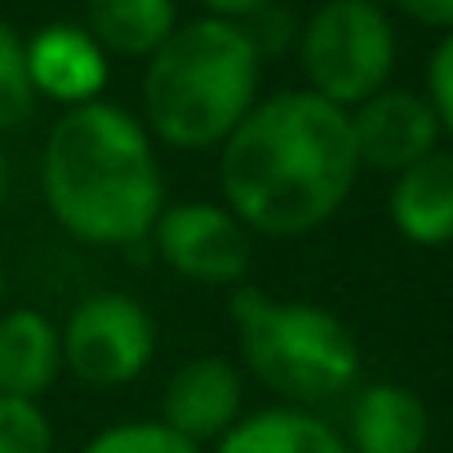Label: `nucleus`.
<instances>
[{
  "label": "nucleus",
  "mask_w": 453,
  "mask_h": 453,
  "mask_svg": "<svg viewBox=\"0 0 453 453\" xmlns=\"http://www.w3.org/2000/svg\"><path fill=\"white\" fill-rule=\"evenodd\" d=\"M218 151L222 204L272 241L325 226L360 178L351 116L311 89L258 98Z\"/></svg>",
  "instance_id": "nucleus-1"
},
{
  "label": "nucleus",
  "mask_w": 453,
  "mask_h": 453,
  "mask_svg": "<svg viewBox=\"0 0 453 453\" xmlns=\"http://www.w3.org/2000/svg\"><path fill=\"white\" fill-rule=\"evenodd\" d=\"M41 191L67 236L103 250L147 241L169 204L147 125L103 98L54 120L41 151Z\"/></svg>",
  "instance_id": "nucleus-2"
},
{
  "label": "nucleus",
  "mask_w": 453,
  "mask_h": 453,
  "mask_svg": "<svg viewBox=\"0 0 453 453\" xmlns=\"http://www.w3.org/2000/svg\"><path fill=\"white\" fill-rule=\"evenodd\" d=\"M263 54L232 19H191L147 58L142 125L173 151L222 147L258 103Z\"/></svg>",
  "instance_id": "nucleus-3"
},
{
  "label": "nucleus",
  "mask_w": 453,
  "mask_h": 453,
  "mask_svg": "<svg viewBox=\"0 0 453 453\" xmlns=\"http://www.w3.org/2000/svg\"><path fill=\"white\" fill-rule=\"evenodd\" d=\"M232 325L245 373L289 404H325L360 378V342L351 325L303 298H272L254 285L232 289Z\"/></svg>",
  "instance_id": "nucleus-4"
},
{
  "label": "nucleus",
  "mask_w": 453,
  "mask_h": 453,
  "mask_svg": "<svg viewBox=\"0 0 453 453\" xmlns=\"http://www.w3.org/2000/svg\"><path fill=\"white\" fill-rule=\"evenodd\" d=\"M294 45L307 89L342 111L391 85L395 23L382 0H325L298 27Z\"/></svg>",
  "instance_id": "nucleus-5"
},
{
  "label": "nucleus",
  "mask_w": 453,
  "mask_h": 453,
  "mask_svg": "<svg viewBox=\"0 0 453 453\" xmlns=\"http://www.w3.org/2000/svg\"><path fill=\"white\" fill-rule=\"evenodd\" d=\"M156 356V320L129 294H94L85 298L63 329V369L94 387L116 391L147 373Z\"/></svg>",
  "instance_id": "nucleus-6"
},
{
  "label": "nucleus",
  "mask_w": 453,
  "mask_h": 453,
  "mask_svg": "<svg viewBox=\"0 0 453 453\" xmlns=\"http://www.w3.org/2000/svg\"><path fill=\"white\" fill-rule=\"evenodd\" d=\"M147 241L173 276L209 289H236L254 263V232L226 204L209 200L165 204Z\"/></svg>",
  "instance_id": "nucleus-7"
},
{
  "label": "nucleus",
  "mask_w": 453,
  "mask_h": 453,
  "mask_svg": "<svg viewBox=\"0 0 453 453\" xmlns=\"http://www.w3.org/2000/svg\"><path fill=\"white\" fill-rule=\"evenodd\" d=\"M347 116H351V142H356L360 169L400 173L440 147V120H435L426 94H418V89L387 85L373 98L356 103Z\"/></svg>",
  "instance_id": "nucleus-8"
},
{
  "label": "nucleus",
  "mask_w": 453,
  "mask_h": 453,
  "mask_svg": "<svg viewBox=\"0 0 453 453\" xmlns=\"http://www.w3.org/2000/svg\"><path fill=\"white\" fill-rule=\"evenodd\" d=\"M245 413V373L222 356H196L160 391V422L191 444H218Z\"/></svg>",
  "instance_id": "nucleus-9"
},
{
  "label": "nucleus",
  "mask_w": 453,
  "mask_h": 453,
  "mask_svg": "<svg viewBox=\"0 0 453 453\" xmlns=\"http://www.w3.org/2000/svg\"><path fill=\"white\" fill-rule=\"evenodd\" d=\"M391 226L418 250L453 245V147H435L409 169L391 173Z\"/></svg>",
  "instance_id": "nucleus-10"
},
{
  "label": "nucleus",
  "mask_w": 453,
  "mask_h": 453,
  "mask_svg": "<svg viewBox=\"0 0 453 453\" xmlns=\"http://www.w3.org/2000/svg\"><path fill=\"white\" fill-rule=\"evenodd\" d=\"M27 72L36 98H54L63 107L94 103L107 85V54L85 27L50 23L27 41Z\"/></svg>",
  "instance_id": "nucleus-11"
},
{
  "label": "nucleus",
  "mask_w": 453,
  "mask_h": 453,
  "mask_svg": "<svg viewBox=\"0 0 453 453\" xmlns=\"http://www.w3.org/2000/svg\"><path fill=\"white\" fill-rule=\"evenodd\" d=\"M431 435L426 404L400 382H369L351 395L347 449L351 453H422Z\"/></svg>",
  "instance_id": "nucleus-12"
},
{
  "label": "nucleus",
  "mask_w": 453,
  "mask_h": 453,
  "mask_svg": "<svg viewBox=\"0 0 453 453\" xmlns=\"http://www.w3.org/2000/svg\"><path fill=\"white\" fill-rule=\"evenodd\" d=\"M63 373V329L32 311H5L0 316V395L14 400H41Z\"/></svg>",
  "instance_id": "nucleus-13"
},
{
  "label": "nucleus",
  "mask_w": 453,
  "mask_h": 453,
  "mask_svg": "<svg viewBox=\"0 0 453 453\" xmlns=\"http://www.w3.org/2000/svg\"><path fill=\"white\" fill-rule=\"evenodd\" d=\"M213 453H351L347 435L303 404H280L241 418Z\"/></svg>",
  "instance_id": "nucleus-14"
},
{
  "label": "nucleus",
  "mask_w": 453,
  "mask_h": 453,
  "mask_svg": "<svg viewBox=\"0 0 453 453\" xmlns=\"http://www.w3.org/2000/svg\"><path fill=\"white\" fill-rule=\"evenodd\" d=\"M178 27L173 0H85V32L107 58H151Z\"/></svg>",
  "instance_id": "nucleus-15"
},
{
  "label": "nucleus",
  "mask_w": 453,
  "mask_h": 453,
  "mask_svg": "<svg viewBox=\"0 0 453 453\" xmlns=\"http://www.w3.org/2000/svg\"><path fill=\"white\" fill-rule=\"evenodd\" d=\"M36 111V89L27 72V41L0 23V134L23 129Z\"/></svg>",
  "instance_id": "nucleus-16"
},
{
  "label": "nucleus",
  "mask_w": 453,
  "mask_h": 453,
  "mask_svg": "<svg viewBox=\"0 0 453 453\" xmlns=\"http://www.w3.org/2000/svg\"><path fill=\"white\" fill-rule=\"evenodd\" d=\"M81 453H204V449L156 418V422H116L98 431Z\"/></svg>",
  "instance_id": "nucleus-17"
},
{
  "label": "nucleus",
  "mask_w": 453,
  "mask_h": 453,
  "mask_svg": "<svg viewBox=\"0 0 453 453\" xmlns=\"http://www.w3.org/2000/svg\"><path fill=\"white\" fill-rule=\"evenodd\" d=\"M0 453H54V426L36 400L0 395Z\"/></svg>",
  "instance_id": "nucleus-18"
},
{
  "label": "nucleus",
  "mask_w": 453,
  "mask_h": 453,
  "mask_svg": "<svg viewBox=\"0 0 453 453\" xmlns=\"http://www.w3.org/2000/svg\"><path fill=\"white\" fill-rule=\"evenodd\" d=\"M422 94H426L435 120H440V138H449V147H453V32H444L440 45L431 50V58H426V89Z\"/></svg>",
  "instance_id": "nucleus-19"
},
{
  "label": "nucleus",
  "mask_w": 453,
  "mask_h": 453,
  "mask_svg": "<svg viewBox=\"0 0 453 453\" xmlns=\"http://www.w3.org/2000/svg\"><path fill=\"white\" fill-rule=\"evenodd\" d=\"M395 14H404L409 23L435 27V32H453V0H382Z\"/></svg>",
  "instance_id": "nucleus-20"
},
{
  "label": "nucleus",
  "mask_w": 453,
  "mask_h": 453,
  "mask_svg": "<svg viewBox=\"0 0 453 453\" xmlns=\"http://www.w3.org/2000/svg\"><path fill=\"white\" fill-rule=\"evenodd\" d=\"M200 5H204L213 19H232V23H245V19H254L258 10L276 5V0H200Z\"/></svg>",
  "instance_id": "nucleus-21"
},
{
  "label": "nucleus",
  "mask_w": 453,
  "mask_h": 453,
  "mask_svg": "<svg viewBox=\"0 0 453 453\" xmlns=\"http://www.w3.org/2000/svg\"><path fill=\"white\" fill-rule=\"evenodd\" d=\"M5 187H10V160H5V151H0V200H5Z\"/></svg>",
  "instance_id": "nucleus-22"
},
{
  "label": "nucleus",
  "mask_w": 453,
  "mask_h": 453,
  "mask_svg": "<svg viewBox=\"0 0 453 453\" xmlns=\"http://www.w3.org/2000/svg\"><path fill=\"white\" fill-rule=\"evenodd\" d=\"M0 298H5V272H0Z\"/></svg>",
  "instance_id": "nucleus-23"
}]
</instances>
